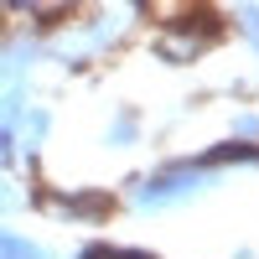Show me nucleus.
Wrapping results in <instances>:
<instances>
[{"label": "nucleus", "instance_id": "f257e3e1", "mask_svg": "<svg viewBox=\"0 0 259 259\" xmlns=\"http://www.w3.org/2000/svg\"><path fill=\"white\" fill-rule=\"evenodd\" d=\"M0 259H41V249L31 239H16V233L0 228Z\"/></svg>", "mask_w": 259, "mask_h": 259}, {"label": "nucleus", "instance_id": "f03ea898", "mask_svg": "<svg viewBox=\"0 0 259 259\" xmlns=\"http://www.w3.org/2000/svg\"><path fill=\"white\" fill-rule=\"evenodd\" d=\"M0 73H6V57H0Z\"/></svg>", "mask_w": 259, "mask_h": 259}]
</instances>
